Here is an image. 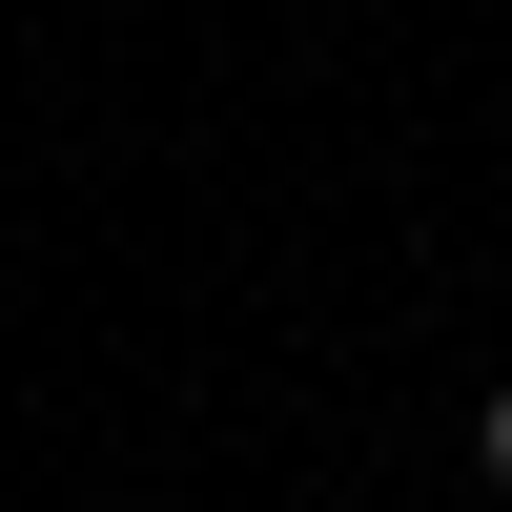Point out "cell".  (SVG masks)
I'll return each instance as SVG.
<instances>
[{
  "label": "cell",
  "instance_id": "1",
  "mask_svg": "<svg viewBox=\"0 0 512 512\" xmlns=\"http://www.w3.org/2000/svg\"><path fill=\"white\" fill-rule=\"evenodd\" d=\"M472 472H492V492H512V390H492V410H472Z\"/></svg>",
  "mask_w": 512,
  "mask_h": 512
}]
</instances>
